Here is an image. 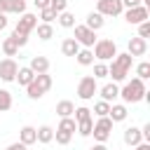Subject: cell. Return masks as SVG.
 I'll use <instances>...</instances> for the list:
<instances>
[{
    "mask_svg": "<svg viewBox=\"0 0 150 150\" xmlns=\"http://www.w3.org/2000/svg\"><path fill=\"white\" fill-rule=\"evenodd\" d=\"M73 28H75V40L80 42V47H94V42L98 40L96 38V30L87 28L84 23L82 26H73Z\"/></svg>",
    "mask_w": 150,
    "mask_h": 150,
    "instance_id": "obj_9",
    "label": "cell"
},
{
    "mask_svg": "<svg viewBox=\"0 0 150 150\" xmlns=\"http://www.w3.org/2000/svg\"><path fill=\"white\" fill-rule=\"evenodd\" d=\"M0 12H2V14H7V5H5V0H0Z\"/></svg>",
    "mask_w": 150,
    "mask_h": 150,
    "instance_id": "obj_46",
    "label": "cell"
},
{
    "mask_svg": "<svg viewBox=\"0 0 150 150\" xmlns=\"http://www.w3.org/2000/svg\"><path fill=\"white\" fill-rule=\"evenodd\" d=\"M138 38H150V21L138 23Z\"/></svg>",
    "mask_w": 150,
    "mask_h": 150,
    "instance_id": "obj_39",
    "label": "cell"
},
{
    "mask_svg": "<svg viewBox=\"0 0 150 150\" xmlns=\"http://www.w3.org/2000/svg\"><path fill=\"white\" fill-rule=\"evenodd\" d=\"M35 136H38V143H52L54 141V129L49 124H42L40 129H35Z\"/></svg>",
    "mask_w": 150,
    "mask_h": 150,
    "instance_id": "obj_21",
    "label": "cell"
},
{
    "mask_svg": "<svg viewBox=\"0 0 150 150\" xmlns=\"http://www.w3.org/2000/svg\"><path fill=\"white\" fill-rule=\"evenodd\" d=\"M40 19H42V23H52L56 19V12L52 7H45V9H40Z\"/></svg>",
    "mask_w": 150,
    "mask_h": 150,
    "instance_id": "obj_34",
    "label": "cell"
},
{
    "mask_svg": "<svg viewBox=\"0 0 150 150\" xmlns=\"http://www.w3.org/2000/svg\"><path fill=\"white\" fill-rule=\"evenodd\" d=\"M73 110H75V105L70 101H59L56 103V115L59 117H73Z\"/></svg>",
    "mask_w": 150,
    "mask_h": 150,
    "instance_id": "obj_24",
    "label": "cell"
},
{
    "mask_svg": "<svg viewBox=\"0 0 150 150\" xmlns=\"http://www.w3.org/2000/svg\"><path fill=\"white\" fill-rule=\"evenodd\" d=\"M138 5H141V0H122V7H127V9L129 7H138Z\"/></svg>",
    "mask_w": 150,
    "mask_h": 150,
    "instance_id": "obj_40",
    "label": "cell"
},
{
    "mask_svg": "<svg viewBox=\"0 0 150 150\" xmlns=\"http://www.w3.org/2000/svg\"><path fill=\"white\" fill-rule=\"evenodd\" d=\"M54 138H56V143H59V145H68V143H70V138H73V134H68V131H61V129H56Z\"/></svg>",
    "mask_w": 150,
    "mask_h": 150,
    "instance_id": "obj_35",
    "label": "cell"
},
{
    "mask_svg": "<svg viewBox=\"0 0 150 150\" xmlns=\"http://www.w3.org/2000/svg\"><path fill=\"white\" fill-rule=\"evenodd\" d=\"M91 52H94V59H98V61H112L117 56V45L110 38H101V40L94 42Z\"/></svg>",
    "mask_w": 150,
    "mask_h": 150,
    "instance_id": "obj_4",
    "label": "cell"
},
{
    "mask_svg": "<svg viewBox=\"0 0 150 150\" xmlns=\"http://www.w3.org/2000/svg\"><path fill=\"white\" fill-rule=\"evenodd\" d=\"M9 108H12V94L7 89H0V112H5Z\"/></svg>",
    "mask_w": 150,
    "mask_h": 150,
    "instance_id": "obj_30",
    "label": "cell"
},
{
    "mask_svg": "<svg viewBox=\"0 0 150 150\" xmlns=\"http://www.w3.org/2000/svg\"><path fill=\"white\" fill-rule=\"evenodd\" d=\"M117 96H120V87H117L115 82H108V84H103V87H101V101L112 103Z\"/></svg>",
    "mask_w": 150,
    "mask_h": 150,
    "instance_id": "obj_14",
    "label": "cell"
},
{
    "mask_svg": "<svg viewBox=\"0 0 150 150\" xmlns=\"http://www.w3.org/2000/svg\"><path fill=\"white\" fill-rule=\"evenodd\" d=\"M91 129H94V120H91V117L77 122V131H80V136H91Z\"/></svg>",
    "mask_w": 150,
    "mask_h": 150,
    "instance_id": "obj_29",
    "label": "cell"
},
{
    "mask_svg": "<svg viewBox=\"0 0 150 150\" xmlns=\"http://www.w3.org/2000/svg\"><path fill=\"white\" fill-rule=\"evenodd\" d=\"M127 52L131 54V56H143L145 52H148V42H145V38H131L129 40V45H127Z\"/></svg>",
    "mask_w": 150,
    "mask_h": 150,
    "instance_id": "obj_12",
    "label": "cell"
},
{
    "mask_svg": "<svg viewBox=\"0 0 150 150\" xmlns=\"http://www.w3.org/2000/svg\"><path fill=\"white\" fill-rule=\"evenodd\" d=\"M89 150H108V148H105V143H96V145H91Z\"/></svg>",
    "mask_w": 150,
    "mask_h": 150,
    "instance_id": "obj_45",
    "label": "cell"
},
{
    "mask_svg": "<svg viewBox=\"0 0 150 150\" xmlns=\"http://www.w3.org/2000/svg\"><path fill=\"white\" fill-rule=\"evenodd\" d=\"M103 23H105V19H103V14H98V12H91V14H87V28H91V30H98V28H103Z\"/></svg>",
    "mask_w": 150,
    "mask_h": 150,
    "instance_id": "obj_22",
    "label": "cell"
},
{
    "mask_svg": "<svg viewBox=\"0 0 150 150\" xmlns=\"http://www.w3.org/2000/svg\"><path fill=\"white\" fill-rule=\"evenodd\" d=\"M112 120L105 115V117H98L96 120V124H94V129H91V134H94V138L98 141V143H105L108 138H110V131H112Z\"/></svg>",
    "mask_w": 150,
    "mask_h": 150,
    "instance_id": "obj_6",
    "label": "cell"
},
{
    "mask_svg": "<svg viewBox=\"0 0 150 150\" xmlns=\"http://www.w3.org/2000/svg\"><path fill=\"white\" fill-rule=\"evenodd\" d=\"M49 89H52V75H49V73H38V75L33 77V82L26 87L28 98H42Z\"/></svg>",
    "mask_w": 150,
    "mask_h": 150,
    "instance_id": "obj_3",
    "label": "cell"
},
{
    "mask_svg": "<svg viewBox=\"0 0 150 150\" xmlns=\"http://www.w3.org/2000/svg\"><path fill=\"white\" fill-rule=\"evenodd\" d=\"M5 28H7V14L0 12V30H5Z\"/></svg>",
    "mask_w": 150,
    "mask_h": 150,
    "instance_id": "obj_44",
    "label": "cell"
},
{
    "mask_svg": "<svg viewBox=\"0 0 150 150\" xmlns=\"http://www.w3.org/2000/svg\"><path fill=\"white\" fill-rule=\"evenodd\" d=\"M134 150H150V143L148 141H141L138 145H134Z\"/></svg>",
    "mask_w": 150,
    "mask_h": 150,
    "instance_id": "obj_43",
    "label": "cell"
},
{
    "mask_svg": "<svg viewBox=\"0 0 150 150\" xmlns=\"http://www.w3.org/2000/svg\"><path fill=\"white\" fill-rule=\"evenodd\" d=\"M35 30H38V38H40V40H52V38H54V28H52V23H38Z\"/></svg>",
    "mask_w": 150,
    "mask_h": 150,
    "instance_id": "obj_26",
    "label": "cell"
},
{
    "mask_svg": "<svg viewBox=\"0 0 150 150\" xmlns=\"http://www.w3.org/2000/svg\"><path fill=\"white\" fill-rule=\"evenodd\" d=\"M7 14H23L26 12V0H5Z\"/></svg>",
    "mask_w": 150,
    "mask_h": 150,
    "instance_id": "obj_23",
    "label": "cell"
},
{
    "mask_svg": "<svg viewBox=\"0 0 150 150\" xmlns=\"http://www.w3.org/2000/svg\"><path fill=\"white\" fill-rule=\"evenodd\" d=\"M26 148H28V145H23V143L19 141V143H12V145H7L5 150H26Z\"/></svg>",
    "mask_w": 150,
    "mask_h": 150,
    "instance_id": "obj_41",
    "label": "cell"
},
{
    "mask_svg": "<svg viewBox=\"0 0 150 150\" xmlns=\"http://www.w3.org/2000/svg\"><path fill=\"white\" fill-rule=\"evenodd\" d=\"M49 7L59 14V12H66L68 9V0H49Z\"/></svg>",
    "mask_w": 150,
    "mask_h": 150,
    "instance_id": "obj_37",
    "label": "cell"
},
{
    "mask_svg": "<svg viewBox=\"0 0 150 150\" xmlns=\"http://www.w3.org/2000/svg\"><path fill=\"white\" fill-rule=\"evenodd\" d=\"M28 68H30L35 75H38V73H47V70H49V59H47V56H33Z\"/></svg>",
    "mask_w": 150,
    "mask_h": 150,
    "instance_id": "obj_16",
    "label": "cell"
},
{
    "mask_svg": "<svg viewBox=\"0 0 150 150\" xmlns=\"http://www.w3.org/2000/svg\"><path fill=\"white\" fill-rule=\"evenodd\" d=\"M141 141H143V136H141V129H138V127H127V129H124V143H127V145L134 148V145H138Z\"/></svg>",
    "mask_w": 150,
    "mask_h": 150,
    "instance_id": "obj_15",
    "label": "cell"
},
{
    "mask_svg": "<svg viewBox=\"0 0 150 150\" xmlns=\"http://www.w3.org/2000/svg\"><path fill=\"white\" fill-rule=\"evenodd\" d=\"M2 52H5V56H16L19 54V45L12 38H5L2 40Z\"/></svg>",
    "mask_w": 150,
    "mask_h": 150,
    "instance_id": "obj_27",
    "label": "cell"
},
{
    "mask_svg": "<svg viewBox=\"0 0 150 150\" xmlns=\"http://www.w3.org/2000/svg\"><path fill=\"white\" fill-rule=\"evenodd\" d=\"M131 63H134V56H131L129 52H124V54H120V52H117V56H115V59H112V63L108 66V75L112 77V82H122V80L129 75Z\"/></svg>",
    "mask_w": 150,
    "mask_h": 150,
    "instance_id": "obj_1",
    "label": "cell"
},
{
    "mask_svg": "<svg viewBox=\"0 0 150 150\" xmlns=\"http://www.w3.org/2000/svg\"><path fill=\"white\" fill-rule=\"evenodd\" d=\"M16 70H19V66H16V61L12 56H7V59L0 61V80L2 82H12L16 77Z\"/></svg>",
    "mask_w": 150,
    "mask_h": 150,
    "instance_id": "obj_11",
    "label": "cell"
},
{
    "mask_svg": "<svg viewBox=\"0 0 150 150\" xmlns=\"http://www.w3.org/2000/svg\"><path fill=\"white\" fill-rule=\"evenodd\" d=\"M35 26H38V16H35V14H30V12H23V14H21V19L16 21L14 30H16V33L28 35L30 30H35Z\"/></svg>",
    "mask_w": 150,
    "mask_h": 150,
    "instance_id": "obj_10",
    "label": "cell"
},
{
    "mask_svg": "<svg viewBox=\"0 0 150 150\" xmlns=\"http://www.w3.org/2000/svg\"><path fill=\"white\" fill-rule=\"evenodd\" d=\"M108 110H110V103H108V101H98V103H94V115H96V117H105Z\"/></svg>",
    "mask_w": 150,
    "mask_h": 150,
    "instance_id": "obj_32",
    "label": "cell"
},
{
    "mask_svg": "<svg viewBox=\"0 0 150 150\" xmlns=\"http://www.w3.org/2000/svg\"><path fill=\"white\" fill-rule=\"evenodd\" d=\"M87 117H91V110H89V108L80 105V108L73 110V120H75V122H82V120H87Z\"/></svg>",
    "mask_w": 150,
    "mask_h": 150,
    "instance_id": "obj_33",
    "label": "cell"
},
{
    "mask_svg": "<svg viewBox=\"0 0 150 150\" xmlns=\"http://www.w3.org/2000/svg\"><path fill=\"white\" fill-rule=\"evenodd\" d=\"M75 61H77L80 66H91V63H94V52H91V47H80V52L75 54Z\"/></svg>",
    "mask_w": 150,
    "mask_h": 150,
    "instance_id": "obj_18",
    "label": "cell"
},
{
    "mask_svg": "<svg viewBox=\"0 0 150 150\" xmlns=\"http://www.w3.org/2000/svg\"><path fill=\"white\" fill-rule=\"evenodd\" d=\"M9 38H12V40H14L19 47H26V45H28V35H23V33H16V30H12V35H9Z\"/></svg>",
    "mask_w": 150,
    "mask_h": 150,
    "instance_id": "obj_38",
    "label": "cell"
},
{
    "mask_svg": "<svg viewBox=\"0 0 150 150\" xmlns=\"http://www.w3.org/2000/svg\"><path fill=\"white\" fill-rule=\"evenodd\" d=\"M96 12L103 16H120L124 7H122V0H96Z\"/></svg>",
    "mask_w": 150,
    "mask_h": 150,
    "instance_id": "obj_7",
    "label": "cell"
},
{
    "mask_svg": "<svg viewBox=\"0 0 150 150\" xmlns=\"http://www.w3.org/2000/svg\"><path fill=\"white\" fill-rule=\"evenodd\" d=\"M56 19H59V23H61L63 28H73V26H75V14L68 12V9H66V12H59Z\"/></svg>",
    "mask_w": 150,
    "mask_h": 150,
    "instance_id": "obj_25",
    "label": "cell"
},
{
    "mask_svg": "<svg viewBox=\"0 0 150 150\" xmlns=\"http://www.w3.org/2000/svg\"><path fill=\"white\" fill-rule=\"evenodd\" d=\"M33 5L38 9H45V7H49V0H33Z\"/></svg>",
    "mask_w": 150,
    "mask_h": 150,
    "instance_id": "obj_42",
    "label": "cell"
},
{
    "mask_svg": "<svg viewBox=\"0 0 150 150\" xmlns=\"http://www.w3.org/2000/svg\"><path fill=\"white\" fill-rule=\"evenodd\" d=\"M19 141H21L23 145H33V143H38V136H35V127H23V129L19 131Z\"/></svg>",
    "mask_w": 150,
    "mask_h": 150,
    "instance_id": "obj_20",
    "label": "cell"
},
{
    "mask_svg": "<svg viewBox=\"0 0 150 150\" xmlns=\"http://www.w3.org/2000/svg\"><path fill=\"white\" fill-rule=\"evenodd\" d=\"M33 77H35V73H33L28 66H23V68H19V70H16V77H14V80H16L21 87H28V84L33 82Z\"/></svg>",
    "mask_w": 150,
    "mask_h": 150,
    "instance_id": "obj_19",
    "label": "cell"
},
{
    "mask_svg": "<svg viewBox=\"0 0 150 150\" xmlns=\"http://www.w3.org/2000/svg\"><path fill=\"white\" fill-rule=\"evenodd\" d=\"M94 77H96V80H101V77H108V66H105L103 61L94 66Z\"/></svg>",
    "mask_w": 150,
    "mask_h": 150,
    "instance_id": "obj_36",
    "label": "cell"
},
{
    "mask_svg": "<svg viewBox=\"0 0 150 150\" xmlns=\"http://www.w3.org/2000/svg\"><path fill=\"white\" fill-rule=\"evenodd\" d=\"M136 77H138V80H148V77H150V63H148V61H141V63L136 66Z\"/></svg>",
    "mask_w": 150,
    "mask_h": 150,
    "instance_id": "obj_31",
    "label": "cell"
},
{
    "mask_svg": "<svg viewBox=\"0 0 150 150\" xmlns=\"http://www.w3.org/2000/svg\"><path fill=\"white\" fill-rule=\"evenodd\" d=\"M96 91H98V84H96V77H94V75H84V77L77 82V96H80L82 101H91Z\"/></svg>",
    "mask_w": 150,
    "mask_h": 150,
    "instance_id": "obj_5",
    "label": "cell"
},
{
    "mask_svg": "<svg viewBox=\"0 0 150 150\" xmlns=\"http://www.w3.org/2000/svg\"><path fill=\"white\" fill-rule=\"evenodd\" d=\"M61 52H63V56H75V54L80 52V42H77L75 38H66V40L61 42Z\"/></svg>",
    "mask_w": 150,
    "mask_h": 150,
    "instance_id": "obj_17",
    "label": "cell"
},
{
    "mask_svg": "<svg viewBox=\"0 0 150 150\" xmlns=\"http://www.w3.org/2000/svg\"><path fill=\"white\" fill-rule=\"evenodd\" d=\"M127 105L124 103H110V110H108V117L112 120V122H124L127 120Z\"/></svg>",
    "mask_w": 150,
    "mask_h": 150,
    "instance_id": "obj_13",
    "label": "cell"
},
{
    "mask_svg": "<svg viewBox=\"0 0 150 150\" xmlns=\"http://www.w3.org/2000/svg\"><path fill=\"white\" fill-rule=\"evenodd\" d=\"M56 129L73 134V131H77V122H75L73 117H61V122H59V127H56Z\"/></svg>",
    "mask_w": 150,
    "mask_h": 150,
    "instance_id": "obj_28",
    "label": "cell"
},
{
    "mask_svg": "<svg viewBox=\"0 0 150 150\" xmlns=\"http://www.w3.org/2000/svg\"><path fill=\"white\" fill-rule=\"evenodd\" d=\"M148 16H150V12H148V7H143V5H138V7H129V9L124 12V21L131 23V26H138V23L148 21Z\"/></svg>",
    "mask_w": 150,
    "mask_h": 150,
    "instance_id": "obj_8",
    "label": "cell"
},
{
    "mask_svg": "<svg viewBox=\"0 0 150 150\" xmlns=\"http://www.w3.org/2000/svg\"><path fill=\"white\" fill-rule=\"evenodd\" d=\"M143 82H145V80H138V77L129 80V82L120 89L122 101H124V103H138V101H143V96H145V91H148Z\"/></svg>",
    "mask_w": 150,
    "mask_h": 150,
    "instance_id": "obj_2",
    "label": "cell"
}]
</instances>
